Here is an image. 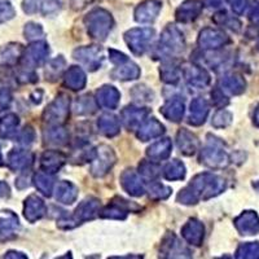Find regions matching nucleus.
Masks as SVG:
<instances>
[{
	"instance_id": "f257e3e1",
	"label": "nucleus",
	"mask_w": 259,
	"mask_h": 259,
	"mask_svg": "<svg viewBox=\"0 0 259 259\" xmlns=\"http://www.w3.org/2000/svg\"><path fill=\"white\" fill-rule=\"evenodd\" d=\"M226 183L221 177L210 172L198 174L191 180L186 188L178 194V202L183 205H194L200 200H209L224 189Z\"/></svg>"
},
{
	"instance_id": "f03ea898",
	"label": "nucleus",
	"mask_w": 259,
	"mask_h": 259,
	"mask_svg": "<svg viewBox=\"0 0 259 259\" xmlns=\"http://www.w3.org/2000/svg\"><path fill=\"white\" fill-rule=\"evenodd\" d=\"M84 25L92 39L103 41L108 38L110 30L113 29V18L108 11L96 8L85 16Z\"/></svg>"
},
{
	"instance_id": "7ed1b4c3",
	"label": "nucleus",
	"mask_w": 259,
	"mask_h": 259,
	"mask_svg": "<svg viewBox=\"0 0 259 259\" xmlns=\"http://www.w3.org/2000/svg\"><path fill=\"white\" fill-rule=\"evenodd\" d=\"M100 212V201L96 197H87L78 205V207L74 211V215L71 218H68L64 215L62 218L57 221V226L64 230H69L83 222L92 221L97 214Z\"/></svg>"
},
{
	"instance_id": "20e7f679",
	"label": "nucleus",
	"mask_w": 259,
	"mask_h": 259,
	"mask_svg": "<svg viewBox=\"0 0 259 259\" xmlns=\"http://www.w3.org/2000/svg\"><path fill=\"white\" fill-rule=\"evenodd\" d=\"M186 48V40L183 32L174 25H168L162 31L158 45V53L161 56L172 57L178 56Z\"/></svg>"
},
{
	"instance_id": "39448f33",
	"label": "nucleus",
	"mask_w": 259,
	"mask_h": 259,
	"mask_svg": "<svg viewBox=\"0 0 259 259\" xmlns=\"http://www.w3.org/2000/svg\"><path fill=\"white\" fill-rule=\"evenodd\" d=\"M154 30L149 27H138L131 29L124 34V40L136 56H142L149 50L150 41L153 40Z\"/></svg>"
},
{
	"instance_id": "423d86ee",
	"label": "nucleus",
	"mask_w": 259,
	"mask_h": 259,
	"mask_svg": "<svg viewBox=\"0 0 259 259\" xmlns=\"http://www.w3.org/2000/svg\"><path fill=\"white\" fill-rule=\"evenodd\" d=\"M69 109H70V97L68 95L60 94L45 109L43 119L50 124H62L68 119Z\"/></svg>"
},
{
	"instance_id": "0eeeda50",
	"label": "nucleus",
	"mask_w": 259,
	"mask_h": 259,
	"mask_svg": "<svg viewBox=\"0 0 259 259\" xmlns=\"http://www.w3.org/2000/svg\"><path fill=\"white\" fill-rule=\"evenodd\" d=\"M117 157L109 145H100L96 149V156L91 161V174L96 178L106 175L114 166Z\"/></svg>"
},
{
	"instance_id": "6e6552de",
	"label": "nucleus",
	"mask_w": 259,
	"mask_h": 259,
	"mask_svg": "<svg viewBox=\"0 0 259 259\" xmlns=\"http://www.w3.org/2000/svg\"><path fill=\"white\" fill-rule=\"evenodd\" d=\"M48 53H50V48H48V45L46 41H32L31 45L22 52V56H21L22 66L25 69H29V70L38 68L41 64H45L48 57Z\"/></svg>"
},
{
	"instance_id": "1a4fd4ad",
	"label": "nucleus",
	"mask_w": 259,
	"mask_h": 259,
	"mask_svg": "<svg viewBox=\"0 0 259 259\" xmlns=\"http://www.w3.org/2000/svg\"><path fill=\"white\" fill-rule=\"evenodd\" d=\"M138 210H140V207L135 205V203H131L130 201L123 200L121 197H114L108 206L100 210L99 215H100L101 218L123 221V219H126L127 212L138 211Z\"/></svg>"
},
{
	"instance_id": "9d476101",
	"label": "nucleus",
	"mask_w": 259,
	"mask_h": 259,
	"mask_svg": "<svg viewBox=\"0 0 259 259\" xmlns=\"http://www.w3.org/2000/svg\"><path fill=\"white\" fill-rule=\"evenodd\" d=\"M74 59L84 65L89 70L95 71L103 64V52L99 46H90V47L77 48L73 53Z\"/></svg>"
},
{
	"instance_id": "9b49d317",
	"label": "nucleus",
	"mask_w": 259,
	"mask_h": 259,
	"mask_svg": "<svg viewBox=\"0 0 259 259\" xmlns=\"http://www.w3.org/2000/svg\"><path fill=\"white\" fill-rule=\"evenodd\" d=\"M161 255L163 258H183L191 256V251L182 244L174 233H167L162 241Z\"/></svg>"
},
{
	"instance_id": "f8f14e48",
	"label": "nucleus",
	"mask_w": 259,
	"mask_h": 259,
	"mask_svg": "<svg viewBox=\"0 0 259 259\" xmlns=\"http://www.w3.org/2000/svg\"><path fill=\"white\" fill-rule=\"evenodd\" d=\"M201 162L209 167H223L227 165V154L222 148L210 143L201 150Z\"/></svg>"
},
{
	"instance_id": "ddd939ff",
	"label": "nucleus",
	"mask_w": 259,
	"mask_h": 259,
	"mask_svg": "<svg viewBox=\"0 0 259 259\" xmlns=\"http://www.w3.org/2000/svg\"><path fill=\"white\" fill-rule=\"evenodd\" d=\"M47 212V206L45 201L41 200L36 194H31L25 200L24 203V217L30 223H35L36 221L41 219Z\"/></svg>"
},
{
	"instance_id": "4468645a",
	"label": "nucleus",
	"mask_w": 259,
	"mask_h": 259,
	"mask_svg": "<svg viewBox=\"0 0 259 259\" xmlns=\"http://www.w3.org/2000/svg\"><path fill=\"white\" fill-rule=\"evenodd\" d=\"M183 239L193 246H200L205 237V227L197 219H189L182 228Z\"/></svg>"
},
{
	"instance_id": "2eb2a0df",
	"label": "nucleus",
	"mask_w": 259,
	"mask_h": 259,
	"mask_svg": "<svg viewBox=\"0 0 259 259\" xmlns=\"http://www.w3.org/2000/svg\"><path fill=\"white\" fill-rule=\"evenodd\" d=\"M148 114H149V109L147 108L127 106L122 110L121 121L127 130H135L145 121Z\"/></svg>"
},
{
	"instance_id": "dca6fc26",
	"label": "nucleus",
	"mask_w": 259,
	"mask_h": 259,
	"mask_svg": "<svg viewBox=\"0 0 259 259\" xmlns=\"http://www.w3.org/2000/svg\"><path fill=\"white\" fill-rule=\"evenodd\" d=\"M66 162V156L59 150H47L40 157V167L47 174H56Z\"/></svg>"
},
{
	"instance_id": "f3484780",
	"label": "nucleus",
	"mask_w": 259,
	"mask_h": 259,
	"mask_svg": "<svg viewBox=\"0 0 259 259\" xmlns=\"http://www.w3.org/2000/svg\"><path fill=\"white\" fill-rule=\"evenodd\" d=\"M226 43H228V38L226 34L218 30L205 29L200 32L198 36V45L203 50H217Z\"/></svg>"
},
{
	"instance_id": "a211bd4d",
	"label": "nucleus",
	"mask_w": 259,
	"mask_h": 259,
	"mask_svg": "<svg viewBox=\"0 0 259 259\" xmlns=\"http://www.w3.org/2000/svg\"><path fill=\"white\" fill-rule=\"evenodd\" d=\"M121 186L127 193L134 196V197H140L145 193L144 184L134 170H126L122 172Z\"/></svg>"
},
{
	"instance_id": "6ab92c4d",
	"label": "nucleus",
	"mask_w": 259,
	"mask_h": 259,
	"mask_svg": "<svg viewBox=\"0 0 259 259\" xmlns=\"http://www.w3.org/2000/svg\"><path fill=\"white\" fill-rule=\"evenodd\" d=\"M121 94L115 87L113 85H103L99 91L96 92V103L97 105L105 109H117L118 104H119Z\"/></svg>"
},
{
	"instance_id": "aec40b11",
	"label": "nucleus",
	"mask_w": 259,
	"mask_h": 259,
	"mask_svg": "<svg viewBox=\"0 0 259 259\" xmlns=\"http://www.w3.org/2000/svg\"><path fill=\"white\" fill-rule=\"evenodd\" d=\"M183 75L187 82L196 89H203L210 83L209 74L197 65H186L183 69Z\"/></svg>"
},
{
	"instance_id": "412c9836",
	"label": "nucleus",
	"mask_w": 259,
	"mask_h": 259,
	"mask_svg": "<svg viewBox=\"0 0 259 259\" xmlns=\"http://www.w3.org/2000/svg\"><path fill=\"white\" fill-rule=\"evenodd\" d=\"M165 133V126L156 119V118H148L143 122L138 128V138L142 142H148L150 139H156Z\"/></svg>"
},
{
	"instance_id": "4be33fe9",
	"label": "nucleus",
	"mask_w": 259,
	"mask_h": 259,
	"mask_svg": "<svg viewBox=\"0 0 259 259\" xmlns=\"http://www.w3.org/2000/svg\"><path fill=\"white\" fill-rule=\"evenodd\" d=\"M177 144L184 156H193L198 149V139L197 136L192 134L186 128H182L177 135Z\"/></svg>"
},
{
	"instance_id": "5701e85b",
	"label": "nucleus",
	"mask_w": 259,
	"mask_h": 259,
	"mask_svg": "<svg viewBox=\"0 0 259 259\" xmlns=\"http://www.w3.org/2000/svg\"><path fill=\"white\" fill-rule=\"evenodd\" d=\"M201 11H202V3L200 0H187L186 3H183L178 8L177 20L183 24H188L200 16Z\"/></svg>"
},
{
	"instance_id": "b1692460",
	"label": "nucleus",
	"mask_w": 259,
	"mask_h": 259,
	"mask_svg": "<svg viewBox=\"0 0 259 259\" xmlns=\"http://www.w3.org/2000/svg\"><path fill=\"white\" fill-rule=\"evenodd\" d=\"M159 11H161V3L156 0H147L136 8L135 20L142 24H148L156 20Z\"/></svg>"
},
{
	"instance_id": "393cba45",
	"label": "nucleus",
	"mask_w": 259,
	"mask_h": 259,
	"mask_svg": "<svg viewBox=\"0 0 259 259\" xmlns=\"http://www.w3.org/2000/svg\"><path fill=\"white\" fill-rule=\"evenodd\" d=\"M32 163V154L29 150L15 149L8 154V166L13 171H26Z\"/></svg>"
},
{
	"instance_id": "a878e982",
	"label": "nucleus",
	"mask_w": 259,
	"mask_h": 259,
	"mask_svg": "<svg viewBox=\"0 0 259 259\" xmlns=\"http://www.w3.org/2000/svg\"><path fill=\"white\" fill-rule=\"evenodd\" d=\"M209 114V104L206 100L201 97L194 99L191 103V110H189V124L193 126H201L206 121V117Z\"/></svg>"
},
{
	"instance_id": "bb28decb",
	"label": "nucleus",
	"mask_w": 259,
	"mask_h": 259,
	"mask_svg": "<svg viewBox=\"0 0 259 259\" xmlns=\"http://www.w3.org/2000/svg\"><path fill=\"white\" fill-rule=\"evenodd\" d=\"M22 52L24 48L18 43H9L3 48H0V66L8 68L16 65L21 60Z\"/></svg>"
},
{
	"instance_id": "cd10ccee",
	"label": "nucleus",
	"mask_w": 259,
	"mask_h": 259,
	"mask_svg": "<svg viewBox=\"0 0 259 259\" xmlns=\"http://www.w3.org/2000/svg\"><path fill=\"white\" fill-rule=\"evenodd\" d=\"M184 101L180 100L179 97H174L171 100L166 101V104L161 108V114L171 122H180L184 115Z\"/></svg>"
},
{
	"instance_id": "c85d7f7f",
	"label": "nucleus",
	"mask_w": 259,
	"mask_h": 259,
	"mask_svg": "<svg viewBox=\"0 0 259 259\" xmlns=\"http://www.w3.org/2000/svg\"><path fill=\"white\" fill-rule=\"evenodd\" d=\"M46 144L51 145H65L69 142V133L61 124H51L43 133Z\"/></svg>"
},
{
	"instance_id": "c756f323",
	"label": "nucleus",
	"mask_w": 259,
	"mask_h": 259,
	"mask_svg": "<svg viewBox=\"0 0 259 259\" xmlns=\"http://www.w3.org/2000/svg\"><path fill=\"white\" fill-rule=\"evenodd\" d=\"M87 78L85 74L79 66H71L64 75V83L65 85L70 89L71 91H80L84 89Z\"/></svg>"
},
{
	"instance_id": "7c9ffc66",
	"label": "nucleus",
	"mask_w": 259,
	"mask_h": 259,
	"mask_svg": "<svg viewBox=\"0 0 259 259\" xmlns=\"http://www.w3.org/2000/svg\"><path fill=\"white\" fill-rule=\"evenodd\" d=\"M171 149H172V143H171L170 139H162V140H158L148 148L147 156L153 162L163 161V159L168 158Z\"/></svg>"
},
{
	"instance_id": "2f4dec72",
	"label": "nucleus",
	"mask_w": 259,
	"mask_h": 259,
	"mask_svg": "<svg viewBox=\"0 0 259 259\" xmlns=\"http://www.w3.org/2000/svg\"><path fill=\"white\" fill-rule=\"evenodd\" d=\"M55 196H56V200L59 202L64 203V205H71L73 202H75L78 197V188L74 186L73 183L68 182V180H62L56 187Z\"/></svg>"
},
{
	"instance_id": "473e14b6",
	"label": "nucleus",
	"mask_w": 259,
	"mask_h": 259,
	"mask_svg": "<svg viewBox=\"0 0 259 259\" xmlns=\"http://www.w3.org/2000/svg\"><path fill=\"white\" fill-rule=\"evenodd\" d=\"M18 218L12 211H7V217L0 218V241H7L15 237V231L17 230Z\"/></svg>"
},
{
	"instance_id": "72a5a7b5",
	"label": "nucleus",
	"mask_w": 259,
	"mask_h": 259,
	"mask_svg": "<svg viewBox=\"0 0 259 259\" xmlns=\"http://www.w3.org/2000/svg\"><path fill=\"white\" fill-rule=\"evenodd\" d=\"M236 227L242 235H254L259 230V221L253 211H246L236 219Z\"/></svg>"
},
{
	"instance_id": "f704fd0d",
	"label": "nucleus",
	"mask_w": 259,
	"mask_h": 259,
	"mask_svg": "<svg viewBox=\"0 0 259 259\" xmlns=\"http://www.w3.org/2000/svg\"><path fill=\"white\" fill-rule=\"evenodd\" d=\"M114 79L119 80H134L138 79L140 77V68L138 65L134 64L128 60V61L123 62V64L118 65V68L112 73Z\"/></svg>"
},
{
	"instance_id": "c9c22d12",
	"label": "nucleus",
	"mask_w": 259,
	"mask_h": 259,
	"mask_svg": "<svg viewBox=\"0 0 259 259\" xmlns=\"http://www.w3.org/2000/svg\"><path fill=\"white\" fill-rule=\"evenodd\" d=\"M97 126H99L101 134H104L108 138H113V136L118 135L119 131H121V123L117 119V117H114L113 114L101 115L99 118V121H97Z\"/></svg>"
},
{
	"instance_id": "e433bc0d",
	"label": "nucleus",
	"mask_w": 259,
	"mask_h": 259,
	"mask_svg": "<svg viewBox=\"0 0 259 259\" xmlns=\"http://www.w3.org/2000/svg\"><path fill=\"white\" fill-rule=\"evenodd\" d=\"M18 124H20V118L15 113H9L0 118V138L11 139L17 134Z\"/></svg>"
},
{
	"instance_id": "4c0bfd02",
	"label": "nucleus",
	"mask_w": 259,
	"mask_h": 259,
	"mask_svg": "<svg viewBox=\"0 0 259 259\" xmlns=\"http://www.w3.org/2000/svg\"><path fill=\"white\" fill-rule=\"evenodd\" d=\"M163 175L167 180H182L186 177V166L179 159H172L163 168Z\"/></svg>"
},
{
	"instance_id": "58836bf2",
	"label": "nucleus",
	"mask_w": 259,
	"mask_h": 259,
	"mask_svg": "<svg viewBox=\"0 0 259 259\" xmlns=\"http://www.w3.org/2000/svg\"><path fill=\"white\" fill-rule=\"evenodd\" d=\"M34 186L35 188L40 192L41 194H45L46 197H50L53 192V179L50 177L47 172H36L32 178Z\"/></svg>"
},
{
	"instance_id": "ea45409f",
	"label": "nucleus",
	"mask_w": 259,
	"mask_h": 259,
	"mask_svg": "<svg viewBox=\"0 0 259 259\" xmlns=\"http://www.w3.org/2000/svg\"><path fill=\"white\" fill-rule=\"evenodd\" d=\"M148 193H149V197L152 200L161 201L166 200L171 194V188L166 187L165 184L158 182H152L148 187Z\"/></svg>"
},
{
	"instance_id": "a19ab883",
	"label": "nucleus",
	"mask_w": 259,
	"mask_h": 259,
	"mask_svg": "<svg viewBox=\"0 0 259 259\" xmlns=\"http://www.w3.org/2000/svg\"><path fill=\"white\" fill-rule=\"evenodd\" d=\"M222 87L226 91L231 92V94H241L245 89L244 80L240 77H236V75H230V77H226L222 79Z\"/></svg>"
},
{
	"instance_id": "79ce46f5",
	"label": "nucleus",
	"mask_w": 259,
	"mask_h": 259,
	"mask_svg": "<svg viewBox=\"0 0 259 259\" xmlns=\"http://www.w3.org/2000/svg\"><path fill=\"white\" fill-rule=\"evenodd\" d=\"M97 103L95 99H92L90 95H85V96H82L79 100L77 101V113L80 115L85 114H92V113L96 112L97 109Z\"/></svg>"
},
{
	"instance_id": "37998d69",
	"label": "nucleus",
	"mask_w": 259,
	"mask_h": 259,
	"mask_svg": "<svg viewBox=\"0 0 259 259\" xmlns=\"http://www.w3.org/2000/svg\"><path fill=\"white\" fill-rule=\"evenodd\" d=\"M161 79L168 84H175L180 79L179 69L172 64H165L161 68Z\"/></svg>"
},
{
	"instance_id": "c03bdc74",
	"label": "nucleus",
	"mask_w": 259,
	"mask_h": 259,
	"mask_svg": "<svg viewBox=\"0 0 259 259\" xmlns=\"http://www.w3.org/2000/svg\"><path fill=\"white\" fill-rule=\"evenodd\" d=\"M65 64H66V62H65V60L62 59L61 56L52 60V61L50 62V65H48L47 71H46L47 79L55 80L57 77H60V74L62 73V70H64L65 68Z\"/></svg>"
},
{
	"instance_id": "a18cd8bd",
	"label": "nucleus",
	"mask_w": 259,
	"mask_h": 259,
	"mask_svg": "<svg viewBox=\"0 0 259 259\" xmlns=\"http://www.w3.org/2000/svg\"><path fill=\"white\" fill-rule=\"evenodd\" d=\"M139 172L145 179L153 180L159 175V167L153 161H142V163L139 165Z\"/></svg>"
},
{
	"instance_id": "49530a36",
	"label": "nucleus",
	"mask_w": 259,
	"mask_h": 259,
	"mask_svg": "<svg viewBox=\"0 0 259 259\" xmlns=\"http://www.w3.org/2000/svg\"><path fill=\"white\" fill-rule=\"evenodd\" d=\"M131 95L139 103H148V101L153 100V92L150 91L148 87H145V85H136V87H134Z\"/></svg>"
},
{
	"instance_id": "de8ad7c7",
	"label": "nucleus",
	"mask_w": 259,
	"mask_h": 259,
	"mask_svg": "<svg viewBox=\"0 0 259 259\" xmlns=\"http://www.w3.org/2000/svg\"><path fill=\"white\" fill-rule=\"evenodd\" d=\"M25 38L27 40H38L40 36H43V29H41L40 25L34 24V22H29V24L25 26L24 30Z\"/></svg>"
},
{
	"instance_id": "09e8293b",
	"label": "nucleus",
	"mask_w": 259,
	"mask_h": 259,
	"mask_svg": "<svg viewBox=\"0 0 259 259\" xmlns=\"http://www.w3.org/2000/svg\"><path fill=\"white\" fill-rule=\"evenodd\" d=\"M34 139H35V131H34V128L31 126H26L24 127V130H21L17 140L20 144L29 145L34 142Z\"/></svg>"
},
{
	"instance_id": "8fccbe9b",
	"label": "nucleus",
	"mask_w": 259,
	"mask_h": 259,
	"mask_svg": "<svg viewBox=\"0 0 259 259\" xmlns=\"http://www.w3.org/2000/svg\"><path fill=\"white\" fill-rule=\"evenodd\" d=\"M230 122L231 114L228 112H226V110H219V112L214 115V118H212V126L218 127V128L227 126Z\"/></svg>"
},
{
	"instance_id": "3c124183",
	"label": "nucleus",
	"mask_w": 259,
	"mask_h": 259,
	"mask_svg": "<svg viewBox=\"0 0 259 259\" xmlns=\"http://www.w3.org/2000/svg\"><path fill=\"white\" fill-rule=\"evenodd\" d=\"M258 253V245L256 244H245L237 251V256L240 258H251Z\"/></svg>"
},
{
	"instance_id": "603ef678",
	"label": "nucleus",
	"mask_w": 259,
	"mask_h": 259,
	"mask_svg": "<svg viewBox=\"0 0 259 259\" xmlns=\"http://www.w3.org/2000/svg\"><path fill=\"white\" fill-rule=\"evenodd\" d=\"M60 8L59 0H43L41 2V13L45 16L56 13Z\"/></svg>"
},
{
	"instance_id": "864d4df0",
	"label": "nucleus",
	"mask_w": 259,
	"mask_h": 259,
	"mask_svg": "<svg viewBox=\"0 0 259 259\" xmlns=\"http://www.w3.org/2000/svg\"><path fill=\"white\" fill-rule=\"evenodd\" d=\"M15 16V11L11 7V4L0 2V24H3L6 21L11 20Z\"/></svg>"
},
{
	"instance_id": "5fc2aeb1",
	"label": "nucleus",
	"mask_w": 259,
	"mask_h": 259,
	"mask_svg": "<svg viewBox=\"0 0 259 259\" xmlns=\"http://www.w3.org/2000/svg\"><path fill=\"white\" fill-rule=\"evenodd\" d=\"M12 103V94L7 89H0V112H3Z\"/></svg>"
},
{
	"instance_id": "6e6d98bb",
	"label": "nucleus",
	"mask_w": 259,
	"mask_h": 259,
	"mask_svg": "<svg viewBox=\"0 0 259 259\" xmlns=\"http://www.w3.org/2000/svg\"><path fill=\"white\" fill-rule=\"evenodd\" d=\"M109 55H110V61L113 62L114 65H121L123 62L128 61V57L122 52H118L115 50H110L109 51Z\"/></svg>"
},
{
	"instance_id": "4d7b16f0",
	"label": "nucleus",
	"mask_w": 259,
	"mask_h": 259,
	"mask_svg": "<svg viewBox=\"0 0 259 259\" xmlns=\"http://www.w3.org/2000/svg\"><path fill=\"white\" fill-rule=\"evenodd\" d=\"M39 6V0H24V11L29 15H32V13L36 12Z\"/></svg>"
},
{
	"instance_id": "13d9d810",
	"label": "nucleus",
	"mask_w": 259,
	"mask_h": 259,
	"mask_svg": "<svg viewBox=\"0 0 259 259\" xmlns=\"http://www.w3.org/2000/svg\"><path fill=\"white\" fill-rule=\"evenodd\" d=\"M223 99H226V97L223 96V94H222L221 91H215L212 92V101L215 103V105H224V104H227V100H223Z\"/></svg>"
},
{
	"instance_id": "bf43d9fd",
	"label": "nucleus",
	"mask_w": 259,
	"mask_h": 259,
	"mask_svg": "<svg viewBox=\"0 0 259 259\" xmlns=\"http://www.w3.org/2000/svg\"><path fill=\"white\" fill-rule=\"evenodd\" d=\"M11 196V188L6 182H0V198H7Z\"/></svg>"
},
{
	"instance_id": "052dcab7",
	"label": "nucleus",
	"mask_w": 259,
	"mask_h": 259,
	"mask_svg": "<svg viewBox=\"0 0 259 259\" xmlns=\"http://www.w3.org/2000/svg\"><path fill=\"white\" fill-rule=\"evenodd\" d=\"M4 258H26V255L22 253H20V251H8V253L4 255Z\"/></svg>"
},
{
	"instance_id": "680f3d73",
	"label": "nucleus",
	"mask_w": 259,
	"mask_h": 259,
	"mask_svg": "<svg viewBox=\"0 0 259 259\" xmlns=\"http://www.w3.org/2000/svg\"><path fill=\"white\" fill-rule=\"evenodd\" d=\"M255 121H256V123L259 124V108L256 109V113H255Z\"/></svg>"
},
{
	"instance_id": "e2e57ef3",
	"label": "nucleus",
	"mask_w": 259,
	"mask_h": 259,
	"mask_svg": "<svg viewBox=\"0 0 259 259\" xmlns=\"http://www.w3.org/2000/svg\"><path fill=\"white\" fill-rule=\"evenodd\" d=\"M3 165V154H2V149H0V166Z\"/></svg>"
}]
</instances>
